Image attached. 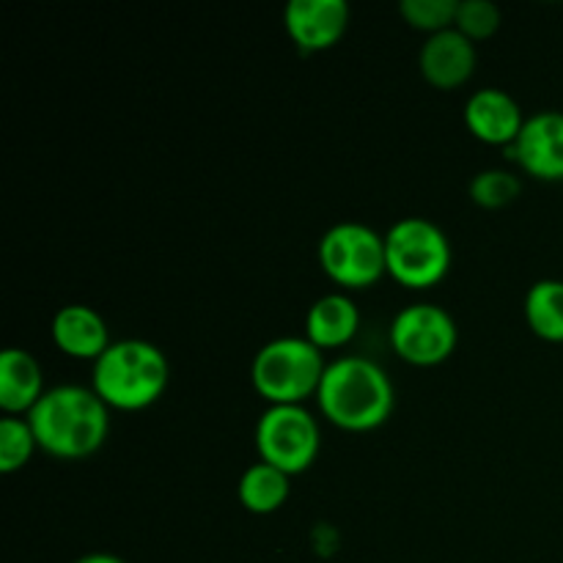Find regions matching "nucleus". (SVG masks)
Instances as JSON below:
<instances>
[{
  "label": "nucleus",
  "instance_id": "nucleus-3",
  "mask_svg": "<svg viewBox=\"0 0 563 563\" xmlns=\"http://www.w3.org/2000/svg\"><path fill=\"white\" fill-rule=\"evenodd\" d=\"M170 366L157 344L121 339L93 363L91 388L110 410L137 412L157 405L168 388Z\"/></svg>",
  "mask_w": 563,
  "mask_h": 563
},
{
  "label": "nucleus",
  "instance_id": "nucleus-10",
  "mask_svg": "<svg viewBox=\"0 0 563 563\" xmlns=\"http://www.w3.org/2000/svg\"><path fill=\"white\" fill-rule=\"evenodd\" d=\"M284 27L302 53H324L344 38L350 5L344 0H291L284 9Z\"/></svg>",
  "mask_w": 563,
  "mask_h": 563
},
{
  "label": "nucleus",
  "instance_id": "nucleus-19",
  "mask_svg": "<svg viewBox=\"0 0 563 563\" xmlns=\"http://www.w3.org/2000/svg\"><path fill=\"white\" fill-rule=\"evenodd\" d=\"M522 185L517 174L504 168H487L473 176L471 198L482 209H506L520 198Z\"/></svg>",
  "mask_w": 563,
  "mask_h": 563
},
{
  "label": "nucleus",
  "instance_id": "nucleus-21",
  "mask_svg": "<svg viewBox=\"0 0 563 563\" xmlns=\"http://www.w3.org/2000/svg\"><path fill=\"white\" fill-rule=\"evenodd\" d=\"M500 22H504V14L495 3L489 0H462L460 9H456V20L454 27L462 33L465 38H471L473 44L476 42H487L498 33Z\"/></svg>",
  "mask_w": 563,
  "mask_h": 563
},
{
  "label": "nucleus",
  "instance_id": "nucleus-11",
  "mask_svg": "<svg viewBox=\"0 0 563 563\" xmlns=\"http://www.w3.org/2000/svg\"><path fill=\"white\" fill-rule=\"evenodd\" d=\"M476 60V44L462 36L456 27H449V31L427 36L418 53V69L432 88L454 91L471 80Z\"/></svg>",
  "mask_w": 563,
  "mask_h": 563
},
{
  "label": "nucleus",
  "instance_id": "nucleus-16",
  "mask_svg": "<svg viewBox=\"0 0 563 563\" xmlns=\"http://www.w3.org/2000/svg\"><path fill=\"white\" fill-rule=\"evenodd\" d=\"M289 495L291 476L262 460L247 467L236 484V498H240L242 509L251 511V515H275L278 509H284Z\"/></svg>",
  "mask_w": 563,
  "mask_h": 563
},
{
  "label": "nucleus",
  "instance_id": "nucleus-9",
  "mask_svg": "<svg viewBox=\"0 0 563 563\" xmlns=\"http://www.w3.org/2000/svg\"><path fill=\"white\" fill-rule=\"evenodd\" d=\"M511 159L539 181H563V113L539 110L528 115L509 148Z\"/></svg>",
  "mask_w": 563,
  "mask_h": 563
},
{
  "label": "nucleus",
  "instance_id": "nucleus-5",
  "mask_svg": "<svg viewBox=\"0 0 563 563\" xmlns=\"http://www.w3.org/2000/svg\"><path fill=\"white\" fill-rule=\"evenodd\" d=\"M451 242L438 223L405 218L385 234L388 275L407 289H432L451 269Z\"/></svg>",
  "mask_w": 563,
  "mask_h": 563
},
{
  "label": "nucleus",
  "instance_id": "nucleus-22",
  "mask_svg": "<svg viewBox=\"0 0 563 563\" xmlns=\"http://www.w3.org/2000/svg\"><path fill=\"white\" fill-rule=\"evenodd\" d=\"M75 563H124L119 555H110V553H88L82 559H77Z\"/></svg>",
  "mask_w": 563,
  "mask_h": 563
},
{
  "label": "nucleus",
  "instance_id": "nucleus-17",
  "mask_svg": "<svg viewBox=\"0 0 563 563\" xmlns=\"http://www.w3.org/2000/svg\"><path fill=\"white\" fill-rule=\"evenodd\" d=\"M526 322L542 341L563 344V280L544 278L528 289Z\"/></svg>",
  "mask_w": 563,
  "mask_h": 563
},
{
  "label": "nucleus",
  "instance_id": "nucleus-12",
  "mask_svg": "<svg viewBox=\"0 0 563 563\" xmlns=\"http://www.w3.org/2000/svg\"><path fill=\"white\" fill-rule=\"evenodd\" d=\"M462 115H465V126L471 130V135L487 146L511 148L526 124L520 104L500 88H482V91L471 93Z\"/></svg>",
  "mask_w": 563,
  "mask_h": 563
},
{
  "label": "nucleus",
  "instance_id": "nucleus-8",
  "mask_svg": "<svg viewBox=\"0 0 563 563\" xmlns=\"http://www.w3.org/2000/svg\"><path fill=\"white\" fill-rule=\"evenodd\" d=\"M460 341L454 317L434 302H412L396 313L390 324V346L410 366H440Z\"/></svg>",
  "mask_w": 563,
  "mask_h": 563
},
{
  "label": "nucleus",
  "instance_id": "nucleus-7",
  "mask_svg": "<svg viewBox=\"0 0 563 563\" xmlns=\"http://www.w3.org/2000/svg\"><path fill=\"white\" fill-rule=\"evenodd\" d=\"M253 440L258 460L286 476H300L317 462L322 432L317 418L302 405H273L258 416Z\"/></svg>",
  "mask_w": 563,
  "mask_h": 563
},
{
  "label": "nucleus",
  "instance_id": "nucleus-6",
  "mask_svg": "<svg viewBox=\"0 0 563 563\" xmlns=\"http://www.w3.org/2000/svg\"><path fill=\"white\" fill-rule=\"evenodd\" d=\"M317 256L322 273L344 289H368L388 275L385 236L357 220L330 225L319 240Z\"/></svg>",
  "mask_w": 563,
  "mask_h": 563
},
{
  "label": "nucleus",
  "instance_id": "nucleus-13",
  "mask_svg": "<svg viewBox=\"0 0 563 563\" xmlns=\"http://www.w3.org/2000/svg\"><path fill=\"white\" fill-rule=\"evenodd\" d=\"M49 333H53V344L66 357H75V361L97 363L108 352V346L113 344L102 313L91 306H82V302L58 308Z\"/></svg>",
  "mask_w": 563,
  "mask_h": 563
},
{
  "label": "nucleus",
  "instance_id": "nucleus-14",
  "mask_svg": "<svg viewBox=\"0 0 563 563\" xmlns=\"http://www.w3.org/2000/svg\"><path fill=\"white\" fill-rule=\"evenodd\" d=\"M47 394L44 374L36 357L20 346H9L0 355V410L5 416H27Z\"/></svg>",
  "mask_w": 563,
  "mask_h": 563
},
{
  "label": "nucleus",
  "instance_id": "nucleus-15",
  "mask_svg": "<svg viewBox=\"0 0 563 563\" xmlns=\"http://www.w3.org/2000/svg\"><path fill=\"white\" fill-rule=\"evenodd\" d=\"M361 328V311L344 291L322 295L306 313V339L317 350H341L350 344Z\"/></svg>",
  "mask_w": 563,
  "mask_h": 563
},
{
  "label": "nucleus",
  "instance_id": "nucleus-18",
  "mask_svg": "<svg viewBox=\"0 0 563 563\" xmlns=\"http://www.w3.org/2000/svg\"><path fill=\"white\" fill-rule=\"evenodd\" d=\"M38 449L36 434H33L27 418L5 416L0 421V471L9 473L22 471L31 462L33 451Z\"/></svg>",
  "mask_w": 563,
  "mask_h": 563
},
{
  "label": "nucleus",
  "instance_id": "nucleus-20",
  "mask_svg": "<svg viewBox=\"0 0 563 563\" xmlns=\"http://www.w3.org/2000/svg\"><path fill=\"white\" fill-rule=\"evenodd\" d=\"M456 9H460V0H401L399 14L412 31L434 36L454 27Z\"/></svg>",
  "mask_w": 563,
  "mask_h": 563
},
{
  "label": "nucleus",
  "instance_id": "nucleus-4",
  "mask_svg": "<svg viewBox=\"0 0 563 563\" xmlns=\"http://www.w3.org/2000/svg\"><path fill=\"white\" fill-rule=\"evenodd\" d=\"M324 352L317 350L306 335L273 339L256 352L251 363L253 390L273 405H302L317 396L324 377Z\"/></svg>",
  "mask_w": 563,
  "mask_h": 563
},
{
  "label": "nucleus",
  "instance_id": "nucleus-1",
  "mask_svg": "<svg viewBox=\"0 0 563 563\" xmlns=\"http://www.w3.org/2000/svg\"><path fill=\"white\" fill-rule=\"evenodd\" d=\"M36 443L55 460H86L97 454L110 434V407L82 385L47 388L27 412Z\"/></svg>",
  "mask_w": 563,
  "mask_h": 563
},
{
  "label": "nucleus",
  "instance_id": "nucleus-2",
  "mask_svg": "<svg viewBox=\"0 0 563 563\" xmlns=\"http://www.w3.org/2000/svg\"><path fill=\"white\" fill-rule=\"evenodd\" d=\"M317 401L333 427L344 432H372L394 412L396 390L379 363L361 355H344L324 368Z\"/></svg>",
  "mask_w": 563,
  "mask_h": 563
}]
</instances>
